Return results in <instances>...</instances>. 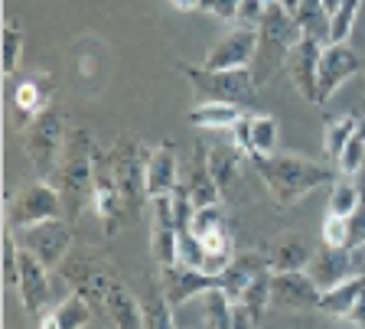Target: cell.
<instances>
[{"instance_id": "obj_1", "label": "cell", "mask_w": 365, "mask_h": 329, "mask_svg": "<svg viewBox=\"0 0 365 329\" xmlns=\"http://www.w3.org/2000/svg\"><path fill=\"white\" fill-rule=\"evenodd\" d=\"M251 160H255V169H258L267 196L281 209L297 206L313 189L339 177V169H333L329 163L310 160L300 153H271V157H251Z\"/></svg>"}, {"instance_id": "obj_2", "label": "cell", "mask_w": 365, "mask_h": 329, "mask_svg": "<svg viewBox=\"0 0 365 329\" xmlns=\"http://www.w3.org/2000/svg\"><path fill=\"white\" fill-rule=\"evenodd\" d=\"M95 150L98 144L91 140L88 130H68L66 150H62L59 169L53 177V186L59 189L66 219L76 222L78 215L91 206V183H95Z\"/></svg>"}, {"instance_id": "obj_3", "label": "cell", "mask_w": 365, "mask_h": 329, "mask_svg": "<svg viewBox=\"0 0 365 329\" xmlns=\"http://www.w3.org/2000/svg\"><path fill=\"white\" fill-rule=\"evenodd\" d=\"M304 39V30L297 24V16H290L287 10L274 0L267 4L264 20L258 26V53H255V62H251V75H255V85H267L274 75H281L284 66H287L290 49Z\"/></svg>"}, {"instance_id": "obj_4", "label": "cell", "mask_w": 365, "mask_h": 329, "mask_svg": "<svg viewBox=\"0 0 365 329\" xmlns=\"http://www.w3.org/2000/svg\"><path fill=\"white\" fill-rule=\"evenodd\" d=\"M56 274L76 293H82V297L95 306V313H101L108 291H111V283L118 281V274H114V268H111V258L95 245H72V251L66 254V261L59 264Z\"/></svg>"}, {"instance_id": "obj_5", "label": "cell", "mask_w": 365, "mask_h": 329, "mask_svg": "<svg viewBox=\"0 0 365 329\" xmlns=\"http://www.w3.org/2000/svg\"><path fill=\"white\" fill-rule=\"evenodd\" d=\"M66 140H68V130L59 108H46L36 121H30L23 127V153H26L30 169L39 179L53 183L62 160V150H66Z\"/></svg>"}, {"instance_id": "obj_6", "label": "cell", "mask_w": 365, "mask_h": 329, "mask_svg": "<svg viewBox=\"0 0 365 329\" xmlns=\"http://www.w3.org/2000/svg\"><path fill=\"white\" fill-rule=\"evenodd\" d=\"M147 147L140 144V137L134 134H121L108 147V160H111L114 169V183L121 189V199L128 206L130 219L144 212V202L150 199L147 196Z\"/></svg>"}, {"instance_id": "obj_7", "label": "cell", "mask_w": 365, "mask_h": 329, "mask_svg": "<svg viewBox=\"0 0 365 329\" xmlns=\"http://www.w3.org/2000/svg\"><path fill=\"white\" fill-rule=\"evenodd\" d=\"M182 78L190 82L199 101H225V105H255L258 85L251 69H225L212 72L205 66H176Z\"/></svg>"}, {"instance_id": "obj_8", "label": "cell", "mask_w": 365, "mask_h": 329, "mask_svg": "<svg viewBox=\"0 0 365 329\" xmlns=\"http://www.w3.org/2000/svg\"><path fill=\"white\" fill-rule=\"evenodd\" d=\"M91 212L98 215L105 238H114L130 222V212L121 199V189L114 183V169L108 160V150H95V183H91Z\"/></svg>"}, {"instance_id": "obj_9", "label": "cell", "mask_w": 365, "mask_h": 329, "mask_svg": "<svg viewBox=\"0 0 365 329\" xmlns=\"http://www.w3.org/2000/svg\"><path fill=\"white\" fill-rule=\"evenodd\" d=\"M66 215V206H62V196L49 179H36V183H26L14 199H10L7 209V229L23 231L30 225H39L46 219H59Z\"/></svg>"}, {"instance_id": "obj_10", "label": "cell", "mask_w": 365, "mask_h": 329, "mask_svg": "<svg viewBox=\"0 0 365 329\" xmlns=\"http://www.w3.org/2000/svg\"><path fill=\"white\" fill-rule=\"evenodd\" d=\"M20 248H26L30 254H36L49 271H59V264L66 261V254L72 251V225H68L66 215L59 219H46L39 225H30L23 231H14Z\"/></svg>"}, {"instance_id": "obj_11", "label": "cell", "mask_w": 365, "mask_h": 329, "mask_svg": "<svg viewBox=\"0 0 365 329\" xmlns=\"http://www.w3.org/2000/svg\"><path fill=\"white\" fill-rule=\"evenodd\" d=\"M323 46L327 43H319L313 36H304L290 49L287 56V66L284 72L290 75L294 88L300 92V98L310 101V105H319V56H323Z\"/></svg>"}, {"instance_id": "obj_12", "label": "cell", "mask_w": 365, "mask_h": 329, "mask_svg": "<svg viewBox=\"0 0 365 329\" xmlns=\"http://www.w3.org/2000/svg\"><path fill=\"white\" fill-rule=\"evenodd\" d=\"M359 72H362V62L349 43H327L323 56H319V105H327Z\"/></svg>"}, {"instance_id": "obj_13", "label": "cell", "mask_w": 365, "mask_h": 329, "mask_svg": "<svg viewBox=\"0 0 365 329\" xmlns=\"http://www.w3.org/2000/svg\"><path fill=\"white\" fill-rule=\"evenodd\" d=\"M160 287L167 293V300L173 303V310L186 306L190 300L202 297L205 291H215L219 287V274H209V271L199 268H186V264H170V268H157Z\"/></svg>"}, {"instance_id": "obj_14", "label": "cell", "mask_w": 365, "mask_h": 329, "mask_svg": "<svg viewBox=\"0 0 365 329\" xmlns=\"http://www.w3.org/2000/svg\"><path fill=\"white\" fill-rule=\"evenodd\" d=\"M16 293H20V303L30 316H43L46 306H49V268L36 254H30L26 248H20V268H16Z\"/></svg>"}, {"instance_id": "obj_15", "label": "cell", "mask_w": 365, "mask_h": 329, "mask_svg": "<svg viewBox=\"0 0 365 329\" xmlns=\"http://www.w3.org/2000/svg\"><path fill=\"white\" fill-rule=\"evenodd\" d=\"M255 53H258V30H245V26H235L232 33L215 43L209 53H205L202 66L212 72H225V69H251L255 62Z\"/></svg>"}, {"instance_id": "obj_16", "label": "cell", "mask_w": 365, "mask_h": 329, "mask_svg": "<svg viewBox=\"0 0 365 329\" xmlns=\"http://www.w3.org/2000/svg\"><path fill=\"white\" fill-rule=\"evenodd\" d=\"M319 293L307 271H274L271 277V303L281 310H317Z\"/></svg>"}, {"instance_id": "obj_17", "label": "cell", "mask_w": 365, "mask_h": 329, "mask_svg": "<svg viewBox=\"0 0 365 329\" xmlns=\"http://www.w3.org/2000/svg\"><path fill=\"white\" fill-rule=\"evenodd\" d=\"M53 95H56V82L49 72H30V75H23V82L14 88L16 124L26 127L30 121H36L46 108H53Z\"/></svg>"}, {"instance_id": "obj_18", "label": "cell", "mask_w": 365, "mask_h": 329, "mask_svg": "<svg viewBox=\"0 0 365 329\" xmlns=\"http://www.w3.org/2000/svg\"><path fill=\"white\" fill-rule=\"evenodd\" d=\"M173 196V192H170ZM170 196H157L153 202V222H150V254L157 261V268H170L176 264V238H180V225L173 215V199Z\"/></svg>"}, {"instance_id": "obj_19", "label": "cell", "mask_w": 365, "mask_h": 329, "mask_svg": "<svg viewBox=\"0 0 365 329\" xmlns=\"http://www.w3.org/2000/svg\"><path fill=\"white\" fill-rule=\"evenodd\" d=\"M307 274L317 281L319 291H329V287H336V283L349 281V277L356 274V264H352V248L327 245V241H323V248H319V251H313V261H310V268H307Z\"/></svg>"}, {"instance_id": "obj_20", "label": "cell", "mask_w": 365, "mask_h": 329, "mask_svg": "<svg viewBox=\"0 0 365 329\" xmlns=\"http://www.w3.org/2000/svg\"><path fill=\"white\" fill-rule=\"evenodd\" d=\"M180 186V160H176V144L173 140H160L150 153H147V196H170Z\"/></svg>"}, {"instance_id": "obj_21", "label": "cell", "mask_w": 365, "mask_h": 329, "mask_svg": "<svg viewBox=\"0 0 365 329\" xmlns=\"http://www.w3.org/2000/svg\"><path fill=\"white\" fill-rule=\"evenodd\" d=\"M264 258L271 271H307L313 261V248L300 231H277L264 245Z\"/></svg>"}, {"instance_id": "obj_22", "label": "cell", "mask_w": 365, "mask_h": 329, "mask_svg": "<svg viewBox=\"0 0 365 329\" xmlns=\"http://www.w3.org/2000/svg\"><path fill=\"white\" fill-rule=\"evenodd\" d=\"M186 192H190L192 206H219L222 202V189L215 183L212 169H209V144L205 140H196L192 147V160H190V169H186Z\"/></svg>"}, {"instance_id": "obj_23", "label": "cell", "mask_w": 365, "mask_h": 329, "mask_svg": "<svg viewBox=\"0 0 365 329\" xmlns=\"http://www.w3.org/2000/svg\"><path fill=\"white\" fill-rule=\"evenodd\" d=\"M248 153L232 140V144H209V169H212L215 183L222 189V199H235V192L242 189V163Z\"/></svg>"}, {"instance_id": "obj_24", "label": "cell", "mask_w": 365, "mask_h": 329, "mask_svg": "<svg viewBox=\"0 0 365 329\" xmlns=\"http://www.w3.org/2000/svg\"><path fill=\"white\" fill-rule=\"evenodd\" d=\"M267 268V258L261 251H242L235 254V258L228 261L225 268L219 271V291L225 293L232 303H238L245 293V287H248L255 277L261 274V271Z\"/></svg>"}, {"instance_id": "obj_25", "label": "cell", "mask_w": 365, "mask_h": 329, "mask_svg": "<svg viewBox=\"0 0 365 329\" xmlns=\"http://www.w3.org/2000/svg\"><path fill=\"white\" fill-rule=\"evenodd\" d=\"M101 313H105L108 329H144V310H140V300H137L121 281L111 283Z\"/></svg>"}, {"instance_id": "obj_26", "label": "cell", "mask_w": 365, "mask_h": 329, "mask_svg": "<svg viewBox=\"0 0 365 329\" xmlns=\"http://www.w3.org/2000/svg\"><path fill=\"white\" fill-rule=\"evenodd\" d=\"M91 316H95V306L82 293L72 291L59 306H53V310H46L39 316L36 329H85L91 323Z\"/></svg>"}, {"instance_id": "obj_27", "label": "cell", "mask_w": 365, "mask_h": 329, "mask_svg": "<svg viewBox=\"0 0 365 329\" xmlns=\"http://www.w3.org/2000/svg\"><path fill=\"white\" fill-rule=\"evenodd\" d=\"M248 115L242 105H225V101H199L190 111V124L212 134H228L242 118Z\"/></svg>"}, {"instance_id": "obj_28", "label": "cell", "mask_w": 365, "mask_h": 329, "mask_svg": "<svg viewBox=\"0 0 365 329\" xmlns=\"http://www.w3.org/2000/svg\"><path fill=\"white\" fill-rule=\"evenodd\" d=\"M140 310H144V329H180L173 316V303L167 300L160 277H150L140 297Z\"/></svg>"}, {"instance_id": "obj_29", "label": "cell", "mask_w": 365, "mask_h": 329, "mask_svg": "<svg viewBox=\"0 0 365 329\" xmlns=\"http://www.w3.org/2000/svg\"><path fill=\"white\" fill-rule=\"evenodd\" d=\"M362 293H365V277L352 274L349 281H342V283H336V287L319 293L317 310L327 316H336V320H346V313H349L352 303H356Z\"/></svg>"}, {"instance_id": "obj_30", "label": "cell", "mask_w": 365, "mask_h": 329, "mask_svg": "<svg viewBox=\"0 0 365 329\" xmlns=\"http://www.w3.org/2000/svg\"><path fill=\"white\" fill-rule=\"evenodd\" d=\"M359 124H362V118L356 115V111H342V115H333L327 121V130H323V157H327V163L339 160L342 147L349 144V137L359 130Z\"/></svg>"}, {"instance_id": "obj_31", "label": "cell", "mask_w": 365, "mask_h": 329, "mask_svg": "<svg viewBox=\"0 0 365 329\" xmlns=\"http://www.w3.org/2000/svg\"><path fill=\"white\" fill-rule=\"evenodd\" d=\"M277 153V118L248 115V157H271Z\"/></svg>"}, {"instance_id": "obj_32", "label": "cell", "mask_w": 365, "mask_h": 329, "mask_svg": "<svg viewBox=\"0 0 365 329\" xmlns=\"http://www.w3.org/2000/svg\"><path fill=\"white\" fill-rule=\"evenodd\" d=\"M297 24L304 30V36H313L319 43H329V14L323 7V0H300L297 7Z\"/></svg>"}, {"instance_id": "obj_33", "label": "cell", "mask_w": 365, "mask_h": 329, "mask_svg": "<svg viewBox=\"0 0 365 329\" xmlns=\"http://www.w3.org/2000/svg\"><path fill=\"white\" fill-rule=\"evenodd\" d=\"M232 313H235V303L219 287L202 293V329H232Z\"/></svg>"}, {"instance_id": "obj_34", "label": "cell", "mask_w": 365, "mask_h": 329, "mask_svg": "<svg viewBox=\"0 0 365 329\" xmlns=\"http://www.w3.org/2000/svg\"><path fill=\"white\" fill-rule=\"evenodd\" d=\"M199 241H202V248H205V264H202V271H209V274H219V271L225 268L228 261L235 258V254H232V238H228V225H225V229L209 231V235L199 238Z\"/></svg>"}, {"instance_id": "obj_35", "label": "cell", "mask_w": 365, "mask_h": 329, "mask_svg": "<svg viewBox=\"0 0 365 329\" xmlns=\"http://www.w3.org/2000/svg\"><path fill=\"white\" fill-rule=\"evenodd\" d=\"M271 277H274V271L264 268L258 277H255V281L248 283V287H245L242 300H238V303H242L245 310L255 316V320H261V316H264V310L271 306Z\"/></svg>"}, {"instance_id": "obj_36", "label": "cell", "mask_w": 365, "mask_h": 329, "mask_svg": "<svg viewBox=\"0 0 365 329\" xmlns=\"http://www.w3.org/2000/svg\"><path fill=\"white\" fill-rule=\"evenodd\" d=\"M359 206H362V192H359V186L352 183V177H336L333 189H329V212L349 219Z\"/></svg>"}, {"instance_id": "obj_37", "label": "cell", "mask_w": 365, "mask_h": 329, "mask_svg": "<svg viewBox=\"0 0 365 329\" xmlns=\"http://www.w3.org/2000/svg\"><path fill=\"white\" fill-rule=\"evenodd\" d=\"M362 167H365V118H362V124H359V130L349 137V144L342 147L339 160H336L339 177H356Z\"/></svg>"}, {"instance_id": "obj_38", "label": "cell", "mask_w": 365, "mask_h": 329, "mask_svg": "<svg viewBox=\"0 0 365 329\" xmlns=\"http://www.w3.org/2000/svg\"><path fill=\"white\" fill-rule=\"evenodd\" d=\"M359 10H362V0H342L336 14L329 16V43H349V33L359 20Z\"/></svg>"}, {"instance_id": "obj_39", "label": "cell", "mask_w": 365, "mask_h": 329, "mask_svg": "<svg viewBox=\"0 0 365 329\" xmlns=\"http://www.w3.org/2000/svg\"><path fill=\"white\" fill-rule=\"evenodd\" d=\"M23 49H26V33L10 20L7 30H4V78H14V72L20 69Z\"/></svg>"}, {"instance_id": "obj_40", "label": "cell", "mask_w": 365, "mask_h": 329, "mask_svg": "<svg viewBox=\"0 0 365 329\" xmlns=\"http://www.w3.org/2000/svg\"><path fill=\"white\" fill-rule=\"evenodd\" d=\"M176 264L199 268V271H202V264H205V248H202V241L190 231V225L180 229V238H176Z\"/></svg>"}, {"instance_id": "obj_41", "label": "cell", "mask_w": 365, "mask_h": 329, "mask_svg": "<svg viewBox=\"0 0 365 329\" xmlns=\"http://www.w3.org/2000/svg\"><path fill=\"white\" fill-rule=\"evenodd\" d=\"M225 225H228V219H225V212H222V206H199L190 219V231L196 238H205L209 231L225 229Z\"/></svg>"}, {"instance_id": "obj_42", "label": "cell", "mask_w": 365, "mask_h": 329, "mask_svg": "<svg viewBox=\"0 0 365 329\" xmlns=\"http://www.w3.org/2000/svg\"><path fill=\"white\" fill-rule=\"evenodd\" d=\"M264 10H267L264 0H238L235 26H245V30H258L261 20H264Z\"/></svg>"}, {"instance_id": "obj_43", "label": "cell", "mask_w": 365, "mask_h": 329, "mask_svg": "<svg viewBox=\"0 0 365 329\" xmlns=\"http://www.w3.org/2000/svg\"><path fill=\"white\" fill-rule=\"evenodd\" d=\"M323 241H327V245L349 248V222H346L342 215L327 212V219H323Z\"/></svg>"}, {"instance_id": "obj_44", "label": "cell", "mask_w": 365, "mask_h": 329, "mask_svg": "<svg viewBox=\"0 0 365 329\" xmlns=\"http://www.w3.org/2000/svg\"><path fill=\"white\" fill-rule=\"evenodd\" d=\"M205 14H212L219 16V20H228V24H235V10H238V0H202V7Z\"/></svg>"}, {"instance_id": "obj_45", "label": "cell", "mask_w": 365, "mask_h": 329, "mask_svg": "<svg viewBox=\"0 0 365 329\" xmlns=\"http://www.w3.org/2000/svg\"><path fill=\"white\" fill-rule=\"evenodd\" d=\"M346 222H349V248L365 245V202L346 219Z\"/></svg>"}, {"instance_id": "obj_46", "label": "cell", "mask_w": 365, "mask_h": 329, "mask_svg": "<svg viewBox=\"0 0 365 329\" xmlns=\"http://www.w3.org/2000/svg\"><path fill=\"white\" fill-rule=\"evenodd\" d=\"M232 329H261V320H255V316H251L242 303H235V313H232Z\"/></svg>"}, {"instance_id": "obj_47", "label": "cell", "mask_w": 365, "mask_h": 329, "mask_svg": "<svg viewBox=\"0 0 365 329\" xmlns=\"http://www.w3.org/2000/svg\"><path fill=\"white\" fill-rule=\"evenodd\" d=\"M346 320H349L352 326H362L365 329V293L356 300V303H352V310L346 313Z\"/></svg>"}, {"instance_id": "obj_48", "label": "cell", "mask_w": 365, "mask_h": 329, "mask_svg": "<svg viewBox=\"0 0 365 329\" xmlns=\"http://www.w3.org/2000/svg\"><path fill=\"white\" fill-rule=\"evenodd\" d=\"M352 264H356V274L365 277V245L352 248Z\"/></svg>"}, {"instance_id": "obj_49", "label": "cell", "mask_w": 365, "mask_h": 329, "mask_svg": "<svg viewBox=\"0 0 365 329\" xmlns=\"http://www.w3.org/2000/svg\"><path fill=\"white\" fill-rule=\"evenodd\" d=\"M176 10H182V14H190V10H199L202 7V0H170Z\"/></svg>"}, {"instance_id": "obj_50", "label": "cell", "mask_w": 365, "mask_h": 329, "mask_svg": "<svg viewBox=\"0 0 365 329\" xmlns=\"http://www.w3.org/2000/svg\"><path fill=\"white\" fill-rule=\"evenodd\" d=\"M339 4H342V0H323V7H327V14H329V16L336 14V7H339Z\"/></svg>"}, {"instance_id": "obj_51", "label": "cell", "mask_w": 365, "mask_h": 329, "mask_svg": "<svg viewBox=\"0 0 365 329\" xmlns=\"http://www.w3.org/2000/svg\"><path fill=\"white\" fill-rule=\"evenodd\" d=\"M359 95H362V101H365V72L359 75Z\"/></svg>"}]
</instances>
